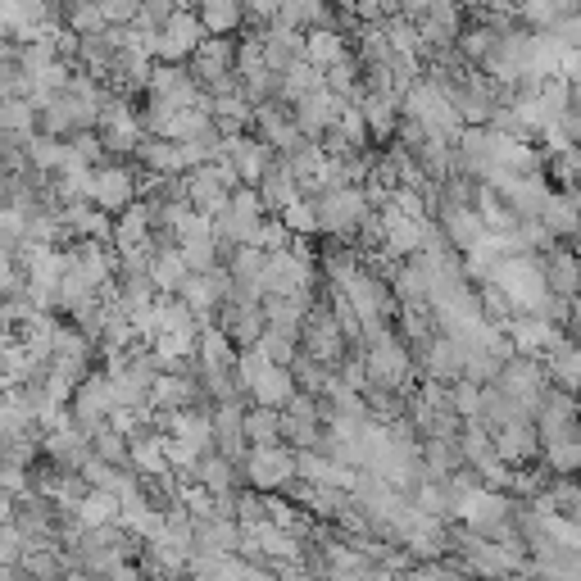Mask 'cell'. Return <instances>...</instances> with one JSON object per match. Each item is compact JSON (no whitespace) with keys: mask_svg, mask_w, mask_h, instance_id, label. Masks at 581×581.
Segmentation results:
<instances>
[{"mask_svg":"<svg viewBox=\"0 0 581 581\" xmlns=\"http://www.w3.org/2000/svg\"><path fill=\"white\" fill-rule=\"evenodd\" d=\"M91 196H96L100 205H123V200H128V178H123V173H96V178H91Z\"/></svg>","mask_w":581,"mask_h":581,"instance_id":"cell-2","label":"cell"},{"mask_svg":"<svg viewBox=\"0 0 581 581\" xmlns=\"http://www.w3.org/2000/svg\"><path fill=\"white\" fill-rule=\"evenodd\" d=\"M200 32H205V23L173 14V19H168L164 41H159V50H164V55H187V50H196V46H200Z\"/></svg>","mask_w":581,"mask_h":581,"instance_id":"cell-1","label":"cell"},{"mask_svg":"<svg viewBox=\"0 0 581 581\" xmlns=\"http://www.w3.org/2000/svg\"><path fill=\"white\" fill-rule=\"evenodd\" d=\"M309 55H314V64L341 60V41H336L332 32H314V41H309Z\"/></svg>","mask_w":581,"mask_h":581,"instance_id":"cell-3","label":"cell"}]
</instances>
